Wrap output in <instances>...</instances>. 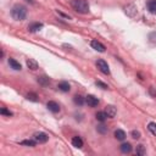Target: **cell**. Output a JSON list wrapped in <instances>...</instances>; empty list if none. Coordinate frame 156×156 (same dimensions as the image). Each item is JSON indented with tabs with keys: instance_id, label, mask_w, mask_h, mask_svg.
Instances as JSON below:
<instances>
[{
	"instance_id": "cell-1",
	"label": "cell",
	"mask_w": 156,
	"mask_h": 156,
	"mask_svg": "<svg viewBox=\"0 0 156 156\" xmlns=\"http://www.w3.org/2000/svg\"><path fill=\"white\" fill-rule=\"evenodd\" d=\"M11 16L16 21H23L27 16V8L21 4H16L11 9Z\"/></svg>"
},
{
	"instance_id": "cell-2",
	"label": "cell",
	"mask_w": 156,
	"mask_h": 156,
	"mask_svg": "<svg viewBox=\"0 0 156 156\" xmlns=\"http://www.w3.org/2000/svg\"><path fill=\"white\" fill-rule=\"evenodd\" d=\"M71 6L78 14L86 15L89 12V4L87 0H71Z\"/></svg>"
},
{
	"instance_id": "cell-3",
	"label": "cell",
	"mask_w": 156,
	"mask_h": 156,
	"mask_svg": "<svg viewBox=\"0 0 156 156\" xmlns=\"http://www.w3.org/2000/svg\"><path fill=\"white\" fill-rule=\"evenodd\" d=\"M33 138H34V140L39 144H44V143H47L48 142V134H45L44 132H36L34 133V135H33Z\"/></svg>"
},
{
	"instance_id": "cell-4",
	"label": "cell",
	"mask_w": 156,
	"mask_h": 156,
	"mask_svg": "<svg viewBox=\"0 0 156 156\" xmlns=\"http://www.w3.org/2000/svg\"><path fill=\"white\" fill-rule=\"evenodd\" d=\"M96 67L103 72V73H105V75H110V68H109V65H107V62L106 61H104V60H98L96 61Z\"/></svg>"
},
{
	"instance_id": "cell-5",
	"label": "cell",
	"mask_w": 156,
	"mask_h": 156,
	"mask_svg": "<svg viewBox=\"0 0 156 156\" xmlns=\"http://www.w3.org/2000/svg\"><path fill=\"white\" fill-rule=\"evenodd\" d=\"M125 12L129 16V17H134V16L137 15V6L134 4H129V5H127V6L125 8Z\"/></svg>"
},
{
	"instance_id": "cell-6",
	"label": "cell",
	"mask_w": 156,
	"mask_h": 156,
	"mask_svg": "<svg viewBox=\"0 0 156 156\" xmlns=\"http://www.w3.org/2000/svg\"><path fill=\"white\" fill-rule=\"evenodd\" d=\"M86 103L88 104V106H90V107H95L99 105V100L98 98H95L94 95H88L86 98Z\"/></svg>"
},
{
	"instance_id": "cell-7",
	"label": "cell",
	"mask_w": 156,
	"mask_h": 156,
	"mask_svg": "<svg viewBox=\"0 0 156 156\" xmlns=\"http://www.w3.org/2000/svg\"><path fill=\"white\" fill-rule=\"evenodd\" d=\"M90 45H92L93 49H95L96 51H99V53H104V51H105V49H106L104 44H101V43L98 42V40H92Z\"/></svg>"
},
{
	"instance_id": "cell-8",
	"label": "cell",
	"mask_w": 156,
	"mask_h": 156,
	"mask_svg": "<svg viewBox=\"0 0 156 156\" xmlns=\"http://www.w3.org/2000/svg\"><path fill=\"white\" fill-rule=\"evenodd\" d=\"M47 107L49 109V111H51L53 114H57L60 111V105L57 103H55V101H49L47 104Z\"/></svg>"
},
{
	"instance_id": "cell-9",
	"label": "cell",
	"mask_w": 156,
	"mask_h": 156,
	"mask_svg": "<svg viewBox=\"0 0 156 156\" xmlns=\"http://www.w3.org/2000/svg\"><path fill=\"white\" fill-rule=\"evenodd\" d=\"M105 112H106L109 118H114L117 114V110H116L115 106H112V105H107V106L105 107Z\"/></svg>"
},
{
	"instance_id": "cell-10",
	"label": "cell",
	"mask_w": 156,
	"mask_h": 156,
	"mask_svg": "<svg viewBox=\"0 0 156 156\" xmlns=\"http://www.w3.org/2000/svg\"><path fill=\"white\" fill-rule=\"evenodd\" d=\"M57 88L60 89L61 92H64V93H67V92H70V89H71V86H70V83H68V82H65V81H62V82H60V83H59Z\"/></svg>"
},
{
	"instance_id": "cell-11",
	"label": "cell",
	"mask_w": 156,
	"mask_h": 156,
	"mask_svg": "<svg viewBox=\"0 0 156 156\" xmlns=\"http://www.w3.org/2000/svg\"><path fill=\"white\" fill-rule=\"evenodd\" d=\"M43 28V23H40V22H34V23H32L28 26V31L29 32H37L39 29H42Z\"/></svg>"
},
{
	"instance_id": "cell-12",
	"label": "cell",
	"mask_w": 156,
	"mask_h": 156,
	"mask_svg": "<svg viewBox=\"0 0 156 156\" xmlns=\"http://www.w3.org/2000/svg\"><path fill=\"white\" fill-rule=\"evenodd\" d=\"M38 83L40 86H43V87H48L49 84H50V79H49V77H47V76H40V77H38Z\"/></svg>"
},
{
	"instance_id": "cell-13",
	"label": "cell",
	"mask_w": 156,
	"mask_h": 156,
	"mask_svg": "<svg viewBox=\"0 0 156 156\" xmlns=\"http://www.w3.org/2000/svg\"><path fill=\"white\" fill-rule=\"evenodd\" d=\"M146 6L151 14H156V0H148Z\"/></svg>"
},
{
	"instance_id": "cell-14",
	"label": "cell",
	"mask_w": 156,
	"mask_h": 156,
	"mask_svg": "<svg viewBox=\"0 0 156 156\" xmlns=\"http://www.w3.org/2000/svg\"><path fill=\"white\" fill-rule=\"evenodd\" d=\"M72 145H73L75 148H82L83 146V140L81 137H73L72 138Z\"/></svg>"
},
{
	"instance_id": "cell-15",
	"label": "cell",
	"mask_w": 156,
	"mask_h": 156,
	"mask_svg": "<svg viewBox=\"0 0 156 156\" xmlns=\"http://www.w3.org/2000/svg\"><path fill=\"white\" fill-rule=\"evenodd\" d=\"M120 149H121V151L123 153V154H129L132 151V145H131L129 143H123L120 146Z\"/></svg>"
},
{
	"instance_id": "cell-16",
	"label": "cell",
	"mask_w": 156,
	"mask_h": 156,
	"mask_svg": "<svg viewBox=\"0 0 156 156\" xmlns=\"http://www.w3.org/2000/svg\"><path fill=\"white\" fill-rule=\"evenodd\" d=\"M9 65L11 66V67H12L14 70H16V71H20L22 67H21V65H20V62H17V61H16L15 59H9Z\"/></svg>"
},
{
	"instance_id": "cell-17",
	"label": "cell",
	"mask_w": 156,
	"mask_h": 156,
	"mask_svg": "<svg viewBox=\"0 0 156 156\" xmlns=\"http://www.w3.org/2000/svg\"><path fill=\"white\" fill-rule=\"evenodd\" d=\"M27 66H28V68H31L32 71L38 70V62H37L36 60H33V59H28V60H27Z\"/></svg>"
},
{
	"instance_id": "cell-18",
	"label": "cell",
	"mask_w": 156,
	"mask_h": 156,
	"mask_svg": "<svg viewBox=\"0 0 156 156\" xmlns=\"http://www.w3.org/2000/svg\"><path fill=\"white\" fill-rule=\"evenodd\" d=\"M115 138L117 139V140H125V139H126V133H125V131H122V129L115 131Z\"/></svg>"
},
{
	"instance_id": "cell-19",
	"label": "cell",
	"mask_w": 156,
	"mask_h": 156,
	"mask_svg": "<svg viewBox=\"0 0 156 156\" xmlns=\"http://www.w3.org/2000/svg\"><path fill=\"white\" fill-rule=\"evenodd\" d=\"M73 101H75V104H76V105H78V106H82V105L86 103V99L83 98L82 95H75Z\"/></svg>"
},
{
	"instance_id": "cell-20",
	"label": "cell",
	"mask_w": 156,
	"mask_h": 156,
	"mask_svg": "<svg viewBox=\"0 0 156 156\" xmlns=\"http://www.w3.org/2000/svg\"><path fill=\"white\" fill-rule=\"evenodd\" d=\"M135 154H137V155H139V156H143V155H145V154H146L145 149H144V146L142 145V144H139V145H137Z\"/></svg>"
},
{
	"instance_id": "cell-21",
	"label": "cell",
	"mask_w": 156,
	"mask_h": 156,
	"mask_svg": "<svg viewBox=\"0 0 156 156\" xmlns=\"http://www.w3.org/2000/svg\"><path fill=\"white\" fill-rule=\"evenodd\" d=\"M106 118H107V115H106V112H105V111H104V112H103V111H100V112L96 114V120H98V121L104 122Z\"/></svg>"
},
{
	"instance_id": "cell-22",
	"label": "cell",
	"mask_w": 156,
	"mask_h": 156,
	"mask_svg": "<svg viewBox=\"0 0 156 156\" xmlns=\"http://www.w3.org/2000/svg\"><path fill=\"white\" fill-rule=\"evenodd\" d=\"M27 100L33 101V103H37L38 101V95L34 93H29V94H27Z\"/></svg>"
},
{
	"instance_id": "cell-23",
	"label": "cell",
	"mask_w": 156,
	"mask_h": 156,
	"mask_svg": "<svg viewBox=\"0 0 156 156\" xmlns=\"http://www.w3.org/2000/svg\"><path fill=\"white\" fill-rule=\"evenodd\" d=\"M96 131H98L99 133H101V134H106V133H107V127L104 126V125H99V126L96 127Z\"/></svg>"
},
{
	"instance_id": "cell-24",
	"label": "cell",
	"mask_w": 156,
	"mask_h": 156,
	"mask_svg": "<svg viewBox=\"0 0 156 156\" xmlns=\"http://www.w3.org/2000/svg\"><path fill=\"white\" fill-rule=\"evenodd\" d=\"M36 140H23V142H21V145H26V146H36Z\"/></svg>"
},
{
	"instance_id": "cell-25",
	"label": "cell",
	"mask_w": 156,
	"mask_h": 156,
	"mask_svg": "<svg viewBox=\"0 0 156 156\" xmlns=\"http://www.w3.org/2000/svg\"><path fill=\"white\" fill-rule=\"evenodd\" d=\"M148 128H149V131L151 132V134L156 135V123H154V122H150V123L148 125Z\"/></svg>"
},
{
	"instance_id": "cell-26",
	"label": "cell",
	"mask_w": 156,
	"mask_h": 156,
	"mask_svg": "<svg viewBox=\"0 0 156 156\" xmlns=\"http://www.w3.org/2000/svg\"><path fill=\"white\" fill-rule=\"evenodd\" d=\"M131 135H132L133 139H139V138H140V132H139V131H132Z\"/></svg>"
},
{
	"instance_id": "cell-27",
	"label": "cell",
	"mask_w": 156,
	"mask_h": 156,
	"mask_svg": "<svg viewBox=\"0 0 156 156\" xmlns=\"http://www.w3.org/2000/svg\"><path fill=\"white\" fill-rule=\"evenodd\" d=\"M95 84H96L98 87H100L101 89H107V88H109V87H107V84H105V83H104V82H101V81H96V82H95Z\"/></svg>"
},
{
	"instance_id": "cell-28",
	"label": "cell",
	"mask_w": 156,
	"mask_h": 156,
	"mask_svg": "<svg viewBox=\"0 0 156 156\" xmlns=\"http://www.w3.org/2000/svg\"><path fill=\"white\" fill-rule=\"evenodd\" d=\"M0 114L5 115V116H9V117L12 116V112H11V111H9V110H6V109H1V110H0Z\"/></svg>"
},
{
	"instance_id": "cell-29",
	"label": "cell",
	"mask_w": 156,
	"mask_h": 156,
	"mask_svg": "<svg viewBox=\"0 0 156 156\" xmlns=\"http://www.w3.org/2000/svg\"><path fill=\"white\" fill-rule=\"evenodd\" d=\"M149 39H150V42L156 43V32L150 33V34H149Z\"/></svg>"
},
{
	"instance_id": "cell-30",
	"label": "cell",
	"mask_w": 156,
	"mask_h": 156,
	"mask_svg": "<svg viewBox=\"0 0 156 156\" xmlns=\"http://www.w3.org/2000/svg\"><path fill=\"white\" fill-rule=\"evenodd\" d=\"M149 92H150V94H151L154 98H156V90H155L154 87H150V88H149Z\"/></svg>"
},
{
	"instance_id": "cell-31",
	"label": "cell",
	"mask_w": 156,
	"mask_h": 156,
	"mask_svg": "<svg viewBox=\"0 0 156 156\" xmlns=\"http://www.w3.org/2000/svg\"><path fill=\"white\" fill-rule=\"evenodd\" d=\"M57 14H59V15H61V16H62V17H65V18H68V20L71 18L68 15H65V14H62V12H61V11H59V10H57Z\"/></svg>"
},
{
	"instance_id": "cell-32",
	"label": "cell",
	"mask_w": 156,
	"mask_h": 156,
	"mask_svg": "<svg viewBox=\"0 0 156 156\" xmlns=\"http://www.w3.org/2000/svg\"><path fill=\"white\" fill-rule=\"evenodd\" d=\"M27 3H29V4H34V0H26Z\"/></svg>"
}]
</instances>
